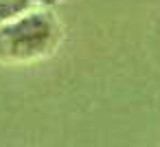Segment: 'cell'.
Listing matches in <instances>:
<instances>
[{"label":"cell","instance_id":"cell-2","mask_svg":"<svg viewBox=\"0 0 160 147\" xmlns=\"http://www.w3.org/2000/svg\"><path fill=\"white\" fill-rule=\"evenodd\" d=\"M35 0H0V22L13 20L27 11H31Z\"/></svg>","mask_w":160,"mask_h":147},{"label":"cell","instance_id":"cell-3","mask_svg":"<svg viewBox=\"0 0 160 147\" xmlns=\"http://www.w3.org/2000/svg\"><path fill=\"white\" fill-rule=\"evenodd\" d=\"M35 3H38V5H44V7H53L57 0H35Z\"/></svg>","mask_w":160,"mask_h":147},{"label":"cell","instance_id":"cell-1","mask_svg":"<svg viewBox=\"0 0 160 147\" xmlns=\"http://www.w3.org/2000/svg\"><path fill=\"white\" fill-rule=\"evenodd\" d=\"M59 42V24L46 11H27L0 22V62L24 64L48 55Z\"/></svg>","mask_w":160,"mask_h":147}]
</instances>
